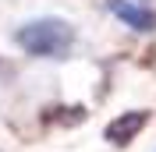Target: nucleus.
Listing matches in <instances>:
<instances>
[{
    "label": "nucleus",
    "mask_w": 156,
    "mask_h": 152,
    "mask_svg": "<svg viewBox=\"0 0 156 152\" xmlns=\"http://www.w3.org/2000/svg\"><path fill=\"white\" fill-rule=\"evenodd\" d=\"M18 46L32 57H50L57 60L64 57L75 43V29H71L64 18H36V21H25L18 29Z\"/></svg>",
    "instance_id": "nucleus-1"
},
{
    "label": "nucleus",
    "mask_w": 156,
    "mask_h": 152,
    "mask_svg": "<svg viewBox=\"0 0 156 152\" xmlns=\"http://www.w3.org/2000/svg\"><path fill=\"white\" fill-rule=\"evenodd\" d=\"M110 14H114L117 21H124L128 29L135 32H153L156 29V14L149 7H142V4H131V0H107Z\"/></svg>",
    "instance_id": "nucleus-2"
},
{
    "label": "nucleus",
    "mask_w": 156,
    "mask_h": 152,
    "mask_svg": "<svg viewBox=\"0 0 156 152\" xmlns=\"http://www.w3.org/2000/svg\"><path fill=\"white\" fill-rule=\"evenodd\" d=\"M146 120H149L146 110H131V113L114 117V120L107 124V142H110V145H128L142 127H146Z\"/></svg>",
    "instance_id": "nucleus-3"
}]
</instances>
